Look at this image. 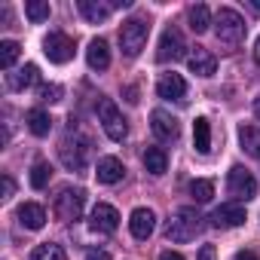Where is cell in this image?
I'll return each mask as SVG.
<instances>
[{
    "mask_svg": "<svg viewBox=\"0 0 260 260\" xmlns=\"http://www.w3.org/2000/svg\"><path fill=\"white\" fill-rule=\"evenodd\" d=\"M199 230H202V217H199V211L196 208H178L172 217H169V223H166V239L169 242H190V239H196L199 236Z\"/></svg>",
    "mask_w": 260,
    "mask_h": 260,
    "instance_id": "obj_1",
    "label": "cell"
},
{
    "mask_svg": "<svg viewBox=\"0 0 260 260\" xmlns=\"http://www.w3.org/2000/svg\"><path fill=\"white\" fill-rule=\"evenodd\" d=\"M245 31H248V25H245V19H242L236 10H230V7H220V10H217L214 34H217V40H220L223 46H239V43L245 40Z\"/></svg>",
    "mask_w": 260,
    "mask_h": 260,
    "instance_id": "obj_2",
    "label": "cell"
},
{
    "mask_svg": "<svg viewBox=\"0 0 260 260\" xmlns=\"http://www.w3.org/2000/svg\"><path fill=\"white\" fill-rule=\"evenodd\" d=\"M147 37H150V25H147L144 19H128V22H122V28H119V46H122V55L138 58L141 49L147 46Z\"/></svg>",
    "mask_w": 260,
    "mask_h": 260,
    "instance_id": "obj_3",
    "label": "cell"
},
{
    "mask_svg": "<svg viewBox=\"0 0 260 260\" xmlns=\"http://www.w3.org/2000/svg\"><path fill=\"white\" fill-rule=\"evenodd\" d=\"M98 119H101V125H104V132H107L110 141H125L128 125H125L119 107H116L110 98H101V101H98Z\"/></svg>",
    "mask_w": 260,
    "mask_h": 260,
    "instance_id": "obj_4",
    "label": "cell"
},
{
    "mask_svg": "<svg viewBox=\"0 0 260 260\" xmlns=\"http://www.w3.org/2000/svg\"><path fill=\"white\" fill-rule=\"evenodd\" d=\"M83 205H86V193H83L80 187H77V190L64 187V190L55 196V217L64 220V223H74V220H80Z\"/></svg>",
    "mask_w": 260,
    "mask_h": 260,
    "instance_id": "obj_5",
    "label": "cell"
},
{
    "mask_svg": "<svg viewBox=\"0 0 260 260\" xmlns=\"http://www.w3.org/2000/svg\"><path fill=\"white\" fill-rule=\"evenodd\" d=\"M74 40L68 37V34H61V31H52L46 40H43V52H46V58L52 61V64H68L71 58H74Z\"/></svg>",
    "mask_w": 260,
    "mask_h": 260,
    "instance_id": "obj_6",
    "label": "cell"
},
{
    "mask_svg": "<svg viewBox=\"0 0 260 260\" xmlns=\"http://www.w3.org/2000/svg\"><path fill=\"white\" fill-rule=\"evenodd\" d=\"M226 190H230V196L248 202V199L257 196V181H254V175H251L248 169L233 166V169H230V178H226Z\"/></svg>",
    "mask_w": 260,
    "mask_h": 260,
    "instance_id": "obj_7",
    "label": "cell"
},
{
    "mask_svg": "<svg viewBox=\"0 0 260 260\" xmlns=\"http://www.w3.org/2000/svg\"><path fill=\"white\" fill-rule=\"evenodd\" d=\"M58 156L61 162L71 169V172H83L86 169V156H89V141L86 138H64L61 147H58Z\"/></svg>",
    "mask_w": 260,
    "mask_h": 260,
    "instance_id": "obj_8",
    "label": "cell"
},
{
    "mask_svg": "<svg viewBox=\"0 0 260 260\" xmlns=\"http://www.w3.org/2000/svg\"><path fill=\"white\" fill-rule=\"evenodd\" d=\"M184 49H187V43H184V34L175 28V25H169L166 31H162V40H159V52H156V61H178V58H184Z\"/></svg>",
    "mask_w": 260,
    "mask_h": 260,
    "instance_id": "obj_9",
    "label": "cell"
},
{
    "mask_svg": "<svg viewBox=\"0 0 260 260\" xmlns=\"http://www.w3.org/2000/svg\"><path fill=\"white\" fill-rule=\"evenodd\" d=\"M89 226H92L95 233L110 236V233H116V226H119V211H116L113 205H107V202H98V205L92 208V214H89Z\"/></svg>",
    "mask_w": 260,
    "mask_h": 260,
    "instance_id": "obj_10",
    "label": "cell"
},
{
    "mask_svg": "<svg viewBox=\"0 0 260 260\" xmlns=\"http://www.w3.org/2000/svg\"><path fill=\"white\" fill-rule=\"evenodd\" d=\"M150 128L159 141H178V135H181V122L169 110H153L150 113Z\"/></svg>",
    "mask_w": 260,
    "mask_h": 260,
    "instance_id": "obj_11",
    "label": "cell"
},
{
    "mask_svg": "<svg viewBox=\"0 0 260 260\" xmlns=\"http://www.w3.org/2000/svg\"><path fill=\"white\" fill-rule=\"evenodd\" d=\"M208 220H211V226H217V230H230V226L245 223V208H242L239 202H226V205L214 208Z\"/></svg>",
    "mask_w": 260,
    "mask_h": 260,
    "instance_id": "obj_12",
    "label": "cell"
},
{
    "mask_svg": "<svg viewBox=\"0 0 260 260\" xmlns=\"http://www.w3.org/2000/svg\"><path fill=\"white\" fill-rule=\"evenodd\" d=\"M156 92H159V98H166V101H184V98H187V83H184L181 74L172 71V74H162V77H159Z\"/></svg>",
    "mask_w": 260,
    "mask_h": 260,
    "instance_id": "obj_13",
    "label": "cell"
},
{
    "mask_svg": "<svg viewBox=\"0 0 260 260\" xmlns=\"http://www.w3.org/2000/svg\"><path fill=\"white\" fill-rule=\"evenodd\" d=\"M187 64H190V71H193L196 77H214V71H217V58H214L205 46H196V49L187 55Z\"/></svg>",
    "mask_w": 260,
    "mask_h": 260,
    "instance_id": "obj_14",
    "label": "cell"
},
{
    "mask_svg": "<svg viewBox=\"0 0 260 260\" xmlns=\"http://www.w3.org/2000/svg\"><path fill=\"white\" fill-rule=\"evenodd\" d=\"M153 226H156V214L150 211V208H135L132 211V217H128V230H132V236L135 239H150V233H153Z\"/></svg>",
    "mask_w": 260,
    "mask_h": 260,
    "instance_id": "obj_15",
    "label": "cell"
},
{
    "mask_svg": "<svg viewBox=\"0 0 260 260\" xmlns=\"http://www.w3.org/2000/svg\"><path fill=\"white\" fill-rule=\"evenodd\" d=\"M122 175H125V166L116 156H101L95 166V178L101 184H116V181H122Z\"/></svg>",
    "mask_w": 260,
    "mask_h": 260,
    "instance_id": "obj_16",
    "label": "cell"
},
{
    "mask_svg": "<svg viewBox=\"0 0 260 260\" xmlns=\"http://www.w3.org/2000/svg\"><path fill=\"white\" fill-rule=\"evenodd\" d=\"M86 61H89L92 71H107V68H110V49H107V40L95 37V40L89 43V49H86Z\"/></svg>",
    "mask_w": 260,
    "mask_h": 260,
    "instance_id": "obj_17",
    "label": "cell"
},
{
    "mask_svg": "<svg viewBox=\"0 0 260 260\" xmlns=\"http://www.w3.org/2000/svg\"><path fill=\"white\" fill-rule=\"evenodd\" d=\"M34 83H40V68H37V64H25V68H19L16 74H7V86L16 89V92L28 89V86H34Z\"/></svg>",
    "mask_w": 260,
    "mask_h": 260,
    "instance_id": "obj_18",
    "label": "cell"
},
{
    "mask_svg": "<svg viewBox=\"0 0 260 260\" xmlns=\"http://www.w3.org/2000/svg\"><path fill=\"white\" fill-rule=\"evenodd\" d=\"M19 223H22L25 230H43V223H46V211H43V205H37V202H25V205L19 208Z\"/></svg>",
    "mask_w": 260,
    "mask_h": 260,
    "instance_id": "obj_19",
    "label": "cell"
},
{
    "mask_svg": "<svg viewBox=\"0 0 260 260\" xmlns=\"http://www.w3.org/2000/svg\"><path fill=\"white\" fill-rule=\"evenodd\" d=\"M239 144L248 156L260 159V125H239Z\"/></svg>",
    "mask_w": 260,
    "mask_h": 260,
    "instance_id": "obj_20",
    "label": "cell"
},
{
    "mask_svg": "<svg viewBox=\"0 0 260 260\" xmlns=\"http://www.w3.org/2000/svg\"><path fill=\"white\" fill-rule=\"evenodd\" d=\"M193 147L205 156V153H211V122L205 119V116H199L196 122H193Z\"/></svg>",
    "mask_w": 260,
    "mask_h": 260,
    "instance_id": "obj_21",
    "label": "cell"
},
{
    "mask_svg": "<svg viewBox=\"0 0 260 260\" xmlns=\"http://www.w3.org/2000/svg\"><path fill=\"white\" fill-rule=\"evenodd\" d=\"M144 169H147L153 178L166 175V169H169V156H166V150H162V147H147V150H144Z\"/></svg>",
    "mask_w": 260,
    "mask_h": 260,
    "instance_id": "obj_22",
    "label": "cell"
},
{
    "mask_svg": "<svg viewBox=\"0 0 260 260\" xmlns=\"http://www.w3.org/2000/svg\"><path fill=\"white\" fill-rule=\"evenodd\" d=\"M187 19H190V31H196V34H205V31L211 28V10H208L205 4L190 7V10H187Z\"/></svg>",
    "mask_w": 260,
    "mask_h": 260,
    "instance_id": "obj_23",
    "label": "cell"
},
{
    "mask_svg": "<svg viewBox=\"0 0 260 260\" xmlns=\"http://www.w3.org/2000/svg\"><path fill=\"white\" fill-rule=\"evenodd\" d=\"M28 128L37 135V138H46L49 135V128H52V119H49V113L46 110H40V107H34V110H28Z\"/></svg>",
    "mask_w": 260,
    "mask_h": 260,
    "instance_id": "obj_24",
    "label": "cell"
},
{
    "mask_svg": "<svg viewBox=\"0 0 260 260\" xmlns=\"http://www.w3.org/2000/svg\"><path fill=\"white\" fill-rule=\"evenodd\" d=\"M110 4H95V0H80V13H83V19L86 22H92V25H98V22H104L107 16H110Z\"/></svg>",
    "mask_w": 260,
    "mask_h": 260,
    "instance_id": "obj_25",
    "label": "cell"
},
{
    "mask_svg": "<svg viewBox=\"0 0 260 260\" xmlns=\"http://www.w3.org/2000/svg\"><path fill=\"white\" fill-rule=\"evenodd\" d=\"M31 260H68V254H64L61 245H55V242H43V245H37V248L31 251Z\"/></svg>",
    "mask_w": 260,
    "mask_h": 260,
    "instance_id": "obj_26",
    "label": "cell"
},
{
    "mask_svg": "<svg viewBox=\"0 0 260 260\" xmlns=\"http://www.w3.org/2000/svg\"><path fill=\"white\" fill-rule=\"evenodd\" d=\"M19 55H22V46L16 40H4V43H0V68H4V71H10L19 61Z\"/></svg>",
    "mask_w": 260,
    "mask_h": 260,
    "instance_id": "obj_27",
    "label": "cell"
},
{
    "mask_svg": "<svg viewBox=\"0 0 260 260\" xmlns=\"http://www.w3.org/2000/svg\"><path fill=\"white\" fill-rule=\"evenodd\" d=\"M49 4H46V0H28V4H25V16L34 22V25H40V22H46L49 19Z\"/></svg>",
    "mask_w": 260,
    "mask_h": 260,
    "instance_id": "obj_28",
    "label": "cell"
},
{
    "mask_svg": "<svg viewBox=\"0 0 260 260\" xmlns=\"http://www.w3.org/2000/svg\"><path fill=\"white\" fill-rule=\"evenodd\" d=\"M49 175H52V166L43 162V159H37V162L31 166V187H34V190H43V187L49 184Z\"/></svg>",
    "mask_w": 260,
    "mask_h": 260,
    "instance_id": "obj_29",
    "label": "cell"
},
{
    "mask_svg": "<svg viewBox=\"0 0 260 260\" xmlns=\"http://www.w3.org/2000/svg\"><path fill=\"white\" fill-rule=\"evenodd\" d=\"M190 196H193L196 202H208V199L214 196V184L205 181V178H196V181H190Z\"/></svg>",
    "mask_w": 260,
    "mask_h": 260,
    "instance_id": "obj_30",
    "label": "cell"
},
{
    "mask_svg": "<svg viewBox=\"0 0 260 260\" xmlns=\"http://www.w3.org/2000/svg\"><path fill=\"white\" fill-rule=\"evenodd\" d=\"M37 95H40V101H49V104H52V101L61 98V86H55V83H52V86H40Z\"/></svg>",
    "mask_w": 260,
    "mask_h": 260,
    "instance_id": "obj_31",
    "label": "cell"
},
{
    "mask_svg": "<svg viewBox=\"0 0 260 260\" xmlns=\"http://www.w3.org/2000/svg\"><path fill=\"white\" fill-rule=\"evenodd\" d=\"M214 257H217L214 245H202V248H199V257H196V260H214Z\"/></svg>",
    "mask_w": 260,
    "mask_h": 260,
    "instance_id": "obj_32",
    "label": "cell"
},
{
    "mask_svg": "<svg viewBox=\"0 0 260 260\" xmlns=\"http://www.w3.org/2000/svg\"><path fill=\"white\" fill-rule=\"evenodd\" d=\"M13 193H16V181L10 175H4V199H10Z\"/></svg>",
    "mask_w": 260,
    "mask_h": 260,
    "instance_id": "obj_33",
    "label": "cell"
},
{
    "mask_svg": "<svg viewBox=\"0 0 260 260\" xmlns=\"http://www.w3.org/2000/svg\"><path fill=\"white\" fill-rule=\"evenodd\" d=\"M86 260H110V254H107V251H98V248H95V251H89V254H86Z\"/></svg>",
    "mask_w": 260,
    "mask_h": 260,
    "instance_id": "obj_34",
    "label": "cell"
},
{
    "mask_svg": "<svg viewBox=\"0 0 260 260\" xmlns=\"http://www.w3.org/2000/svg\"><path fill=\"white\" fill-rule=\"evenodd\" d=\"M125 95H128V98H125L128 104H138V89H135V86H128V89H125Z\"/></svg>",
    "mask_w": 260,
    "mask_h": 260,
    "instance_id": "obj_35",
    "label": "cell"
},
{
    "mask_svg": "<svg viewBox=\"0 0 260 260\" xmlns=\"http://www.w3.org/2000/svg\"><path fill=\"white\" fill-rule=\"evenodd\" d=\"M159 260H184V257H181L178 251H162V254H159Z\"/></svg>",
    "mask_w": 260,
    "mask_h": 260,
    "instance_id": "obj_36",
    "label": "cell"
},
{
    "mask_svg": "<svg viewBox=\"0 0 260 260\" xmlns=\"http://www.w3.org/2000/svg\"><path fill=\"white\" fill-rule=\"evenodd\" d=\"M236 260H257V254H254V251H239Z\"/></svg>",
    "mask_w": 260,
    "mask_h": 260,
    "instance_id": "obj_37",
    "label": "cell"
},
{
    "mask_svg": "<svg viewBox=\"0 0 260 260\" xmlns=\"http://www.w3.org/2000/svg\"><path fill=\"white\" fill-rule=\"evenodd\" d=\"M254 61L260 64V37H257V43H254Z\"/></svg>",
    "mask_w": 260,
    "mask_h": 260,
    "instance_id": "obj_38",
    "label": "cell"
},
{
    "mask_svg": "<svg viewBox=\"0 0 260 260\" xmlns=\"http://www.w3.org/2000/svg\"><path fill=\"white\" fill-rule=\"evenodd\" d=\"M254 113H257V116H260V95H257V98H254Z\"/></svg>",
    "mask_w": 260,
    "mask_h": 260,
    "instance_id": "obj_39",
    "label": "cell"
},
{
    "mask_svg": "<svg viewBox=\"0 0 260 260\" xmlns=\"http://www.w3.org/2000/svg\"><path fill=\"white\" fill-rule=\"evenodd\" d=\"M251 7H254V10H260V0H254V4H251Z\"/></svg>",
    "mask_w": 260,
    "mask_h": 260,
    "instance_id": "obj_40",
    "label": "cell"
}]
</instances>
